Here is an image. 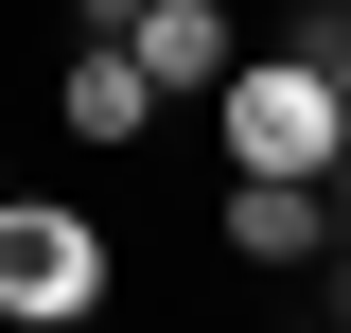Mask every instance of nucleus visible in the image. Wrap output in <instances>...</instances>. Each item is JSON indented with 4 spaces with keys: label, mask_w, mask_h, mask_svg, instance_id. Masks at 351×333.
I'll list each match as a JSON object with an SVG mask.
<instances>
[{
    "label": "nucleus",
    "mask_w": 351,
    "mask_h": 333,
    "mask_svg": "<svg viewBox=\"0 0 351 333\" xmlns=\"http://www.w3.org/2000/svg\"><path fill=\"white\" fill-rule=\"evenodd\" d=\"M211 140H228V175H334L351 106H334V71H316V53L246 36V53H228V88H211Z\"/></svg>",
    "instance_id": "nucleus-1"
},
{
    "label": "nucleus",
    "mask_w": 351,
    "mask_h": 333,
    "mask_svg": "<svg viewBox=\"0 0 351 333\" xmlns=\"http://www.w3.org/2000/svg\"><path fill=\"white\" fill-rule=\"evenodd\" d=\"M106 281H123V246L71 193H0V316H106Z\"/></svg>",
    "instance_id": "nucleus-2"
},
{
    "label": "nucleus",
    "mask_w": 351,
    "mask_h": 333,
    "mask_svg": "<svg viewBox=\"0 0 351 333\" xmlns=\"http://www.w3.org/2000/svg\"><path fill=\"white\" fill-rule=\"evenodd\" d=\"M211 246L246 263V281L299 298V281H316V246H334V193H316V175H228V193H211Z\"/></svg>",
    "instance_id": "nucleus-3"
},
{
    "label": "nucleus",
    "mask_w": 351,
    "mask_h": 333,
    "mask_svg": "<svg viewBox=\"0 0 351 333\" xmlns=\"http://www.w3.org/2000/svg\"><path fill=\"white\" fill-rule=\"evenodd\" d=\"M53 123H71L88 158H141V140H158L176 106H158V71H141L123 36H71V53H53Z\"/></svg>",
    "instance_id": "nucleus-4"
},
{
    "label": "nucleus",
    "mask_w": 351,
    "mask_h": 333,
    "mask_svg": "<svg viewBox=\"0 0 351 333\" xmlns=\"http://www.w3.org/2000/svg\"><path fill=\"white\" fill-rule=\"evenodd\" d=\"M123 53L158 71V106H211V88H228V53H246V18H228V0H141V18H123Z\"/></svg>",
    "instance_id": "nucleus-5"
},
{
    "label": "nucleus",
    "mask_w": 351,
    "mask_h": 333,
    "mask_svg": "<svg viewBox=\"0 0 351 333\" xmlns=\"http://www.w3.org/2000/svg\"><path fill=\"white\" fill-rule=\"evenodd\" d=\"M299 333H351V246H316V281H299Z\"/></svg>",
    "instance_id": "nucleus-6"
},
{
    "label": "nucleus",
    "mask_w": 351,
    "mask_h": 333,
    "mask_svg": "<svg viewBox=\"0 0 351 333\" xmlns=\"http://www.w3.org/2000/svg\"><path fill=\"white\" fill-rule=\"evenodd\" d=\"M53 18H71V36H123V18H141V0H53Z\"/></svg>",
    "instance_id": "nucleus-7"
},
{
    "label": "nucleus",
    "mask_w": 351,
    "mask_h": 333,
    "mask_svg": "<svg viewBox=\"0 0 351 333\" xmlns=\"http://www.w3.org/2000/svg\"><path fill=\"white\" fill-rule=\"evenodd\" d=\"M316 193H334V246H351V140H334V175H316Z\"/></svg>",
    "instance_id": "nucleus-8"
},
{
    "label": "nucleus",
    "mask_w": 351,
    "mask_h": 333,
    "mask_svg": "<svg viewBox=\"0 0 351 333\" xmlns=\"http://www.w3.org/2000/svg\"><path fill=\"white\" fill-rule=\"evenodd\" d=\"M0 333H123V316H0Z\"/></svg>",
    "instance_id": "nucleus-9"
},
{
    "label": "nucleus",
    "mask_w": 351,
    "mask_h": 333,
    "mask_svg": "<svg viewBox=\"0 0 351 333\" xmlns=\"http://www.w3.org/2000/svg\"><path fill=\"white\" fill-rule=\"evenodd\" d=\"M316 71H334V106H351V36H334V53H316Z\"/></svg>",
    "instance_id": "nucleus-10"
},
{
    "label": "nucleus",
    "mask_w": 351,
    "mask_h": 333,
    "mask_svg": "<svg viewBox=\"0 0 351 333\" xmlns=\"http://www.w3.org/2000/svg\"><path fill=\"white\" fill-rule=\"evenodd\" d=\"M0 193H18V158H0Z\"/></svg>",
    "instance_id": "nucleus-11"
}]
</instances>
